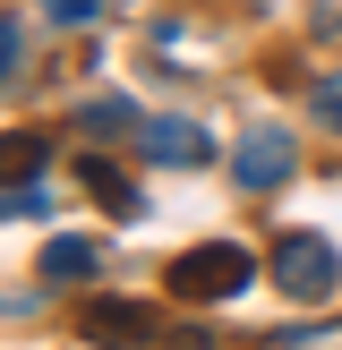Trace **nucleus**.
Masks as SVG:
<instances>
[{
  "mask_svg": "<svg viewBox=\"0 0 342 350\" xmlns=\"http://www.w3.org/2000/svg\"><path fill=\"white\" fill-rule=\"evenodd\" d=\"M26 163H43V137H26V129H17V137H9V180H17Z\"/></svg>",
  "mask_w": 342,
  "mask_h": 350,
  "instance_id": "nucleus-13",
  "label": "nucleus"
},
{
  "mask_svg": "<svg viewBox=\"0 0 342 350\" xmlns=\"http://www.w3.org/2000/svg\"><path fill=\"white\" fill-rule=\"evenodd\" d=\"M291 163H300V154H291V137H282V129H256V137H239L231 180L248 188V197H265V188H282V180H291Z\"/></svg>",
  "mask_w": 342,
  "mask_h": 350,
  "instance_id": "nucleus-4",
  "label": "nucleus"
},
{
  "mask_svg": "<svg viewBox=\"0 0 342 350\" xmlns=\"http://www.w3.org/2000/svg\"><path fill=\"white\" fill-rule=\"evenodd\" d=\"M77 334L94 342V350H146L154 342V308H137V299H94L77 317Z\"/></svg>",
  "mask_w": 342,
  "mask_h": 350,
  "instance_id": "nucleus-3",
  "label": "nucleus"
},
{
  "mask_svg": "<svg viewBox=\"0 0 342 350\" xmlns=\"http://www.w3.org/2000/svg\"><path fill=\"white\" fill-rule=\"evenodd\" d=\"M77 180H86V197H94V205H111V214H146L137 180H129L120 163H103V154H86V171H77Z\"/></svg>",
  "mask_w": 342,
  "mask_h": 350,
  "instance_id": "nucleus-6",
  "label": "nucleus"
},
{
  "mask_svg": "<svg viewBox=\"0 0 342 350\" xmlns=\"http://www.w3.org/2000/svg\"><path fill=\"white\" fill-rule=\"evenodd\" d=\"M171 299H231V291H248L256 282V256L239 248V239H205V248H188V256H171Z\"/></svg>",
  "mask_w": 342,
  "mask_h": 350,
  "instance_id": "nucleus-1",
  "label": "nucleus"
},
{
  "mask_svg": "<svg viewBox=\"0 0 342 350\" xmlns=\"http://www.w3.org/2000/svg\"><path fill=\"white\" fill-rule=\"evenodd\" d=\"M94 265H103L94 239H51L43 248V282H77V273H94Z\"/></svg>",
  "mask_w": 342,
  "mask_h": 350,
  "instance_id": "nucleus-7",
  "label": "nucleus"
},
{
  "mask_svg": "<svg viewBox=\"0 0 342 350\" xmlns=\"http://www.w3.org/2000/svg\"><path fill=\"white\" fill-rule=\"evenodd\" d=\"M0 205H9L17 222H34V214H51V197H43V180H26V171H17V180H9V197H0Z\"/></svg>",
  "mask_w": 342,
  "mask_h": 350,
  "instance_id": "nucleus-10",
  "label": "nucleus"
},
{
  "mask_svg": "<svg viewBox=\"0 0 342 350\" xmlns=\"http://www.w3.org/2000/svg\"><path fill=\"white\" fill-rule=\"evenodd\" d=\"M77 120H86L94 137H137V129H146V120H137V103H120V94H94Z\"/></svg>",
  "mask_w": 342,
  "mask_h": 350,
  "instance_id": "nucleus-8",
  "label": "nucleus"
},
{
  "mask_svg": "<svg viewBox=\"0 0 342 350\" xmlns=\"http://www.w3.org/2000/svg\"><path fill=\"white\" fill-rule=\"evenodd\" d=\"M265 265H274V282H282L291 299H334V282H342V256L325 248L317 231H282Z\"/></svg>",
  "mask_w": 342,
  "mask_h": 350,
  "instance_id": "nucleus-2",
  "label": "nucleus"
},
{
  "mask_svg": "<svg viewBox=\"0 0 342 350\" xmlns=\"http://www.w3.org/2000/svg\"><path fill=\"white\" fill-rule=\"evenodd\" d=\"M137 154H146V163H171V171H197L205 154H214V137H205L197 120H146V129H137Z\"/></svg>",
  "mask_w": 342,
  "mask_h": 350,
  "instance_id": "nucleus-5",
  "label": "nucleus"
},
{
  "mask_svg": "<svg viewBox=\"0 0 342 350\" xmlns=\"http://www.w3.org/2000/svg\"><path fill=\"white\" fill-rule=\"evenodd\" d=\"M0 68H9V85H26V26H0Z\"/></svg>",
  "mask_w": 342,
  "mask_h": 350,
  "instance_id": "nucleus-12",
  "label": "nucleus"
},
{
  "mask_svg": "<svg viewBox=\"0 0 342 350\" xmlns=\"http://www.w3.org/2000/svg\"><path fill=\"white\" fill-rule=\"evenodd\" d=\"M308 120L342 137V77H317V85H308Z\"/></svg>",
  "mask_w": 342,
  "mask_h": 350,
  "instance_id": "nucleus-9",
  "label": "nucleus"
},
{
  "mask_svg": "<svg viewBox=\"0 0 342 350\" xmlns=\"http://www.w3.org/2000/svg\"><path fill=\"white\" fill-rule=\"evenodd\" d=\"M34 9H43L51 26H94V17H103V0H34Z\"/></svg>",
  "mask_w": 342,
  "mask_h": 350,
  "instance_id": "nucleus-11",
  "label": "nucleus"
}]
</instances>
